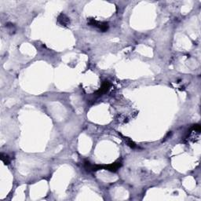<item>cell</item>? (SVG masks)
Returning a JSON list of instances; mask_svg holds the SVG:
<instances>
[{
  "label": "cell",
  "mask_w": 201,
  "mask_h": 201,
  "mask_svg": "<svg viewBox=\"0 0 201 201\" xmlns=\"http://www.w3.org/2000/svg\"><path fill=\"white\" fill-rule=\"evenodd\" d=\"M88 24L91 26H94L95 28H98V29H100V31H105L108 30L109 28V25L106 22H100V21H98L94 18H90L88 20Z\"/></svg>",
  "instance_id": "cell-1"
},
{
  "label": "cell",
  "mask_w": 201,
  "mask_h": 201,
  "mask_svg": "<svg viewBox=\"0 0 201 201\" xmlns=\"http://www.w3.org/2000/svg\"><path fill=\"white\" fill-rule=\"evenodd\" d=\"M109 88H110V83L108 81H105L102 84V86L100 88V90H98V91H97V94L102 95L105 93H106L109 90Z\"/></svg>",
  "instance_id": "cell-2"
},
{
  "label": "cell",
  "mask_w": 201,
  "mask_h": 201,
  "mask_svg": "<svg viewBox=\"0 0 201 201\" xmlns=\"http://www.w3.org/2000/svg\"><path fill=\"white\" fill-rule=\"evenodd\" d=\"M57 21H58L61 25H64V26H67V25L69 24V19L63 14L59 15L58 17H57Z\"/></svg>",
  "instance_id": "cell-3"
},
{
  "label": "cell",
  "mask_w": 201,
  "mask_h": 201,
  "mask_svg": "<svg viewBox=\"0 0 201 201\" xmlns=\"http://www.w3.org/2000/svg\"><path fill=\"white\" fill-rule=\"evenodd\" d=\"M120 166H121V163H114L108 165V166H104V167L100 166V169H101V168H105L107 170H111V171H116V170H117V169L120 168Z\"/></svg>",
  "instance_id": "cell-4"
},
{
  "label": "cell",
  "mask_w": 201,
  "mask_h": 201,
  "mask_svg": "<svg viewBox=\"0 0 201 201\" xmlns=\"http://www.w3.org/2000/svg\"><path fill=\"white\" fill-rule=\"evenodd\" d=\"M1 159L3 160V162L5 163V164H9V163H10L9 157L7 155H5V154L2 153V155H1Z\"/></svg>",
  "instance_id": "cell-5"
}]
</instances>
